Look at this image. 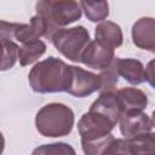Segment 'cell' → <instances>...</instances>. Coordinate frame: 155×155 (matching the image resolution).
<instances>
[{
    "instance_id": "cell-1",
    "label": "cell",
    "mask_w": 155,
    "mask_h": 155,
    "mask_svg": "<svg viewBox=\"0 0 155 155\" xmlns=\"http://www.w3.org/2000/svg\"><path fill=\"white\" fill-rule=\"evenodd\" d=\"M68 64L53 56L38 62L28 74L31 90L36 93L64 92Z\"/></svg>"
},
{
    "instance_id": "cell-2",
    "label": "cell",
    "mask_w": 155,
    "mask_h": 155,
    "mask_svg": "<svg viewBox=\"0 0 155 155\" xmlns=\"http://www.w3.org/2000/svg\"><path fill=\"white\" fill-rule=\"evenodd\" d=\"M39 15L46 25L45 38L51 41L53 33L81 18L80 4L74 0H40L35 5Z\"/></svg>"
},
{
    "instance_id": "cell-3",
    "label": "cell",
    "mask_w": 155,
    "mask_h": 155,
    "mask_svg": "<svg viewBox=\"0 0 155 155\" xmlns=\"http://www.w3.org/2000/svg\"><path fill=\"white\" fill-rule=\"evenodd\" d=\"M75 115L70 107L63 103H48L41 107L35 115L36 131L48 138L68 136L74 127Z\"/></svg>"
},
{
    "instance_id": "cell-4",
    "label": "cell",
    "mask_w": 155,
    "mask_h": 155,
    "mask_svg": "<svg viewBox=\"0 0 155 155\" xmlns=\"http://www.w3.org/2000/svg\"><path fill=\"white\" fill-rule=\"evenodd\" d=\"M90 41V33L84 25L58 29L51 38V42L56 50L74 63H80L81 54Z\"/></svg>"
},
{
    "instance_id": "cell-5",
    "label": "cell",
    "mask_w": 155,
    "mask_h": 155,
    "mask_svg": "<svg viewBox=\"0 0 155 155\" xmlns=\"http://www.w3.org/2000/svg\"><path fill=\"white\" fill-rule=\"evenodd\" d=\"M101 88V80L98 74L88 71L78 65H68L65 75L64 92L76 97L85 98Z\"/></svg>"
},
{
    "instance_id": "cell-6",
    "label": "cell",
    "mask_w": 155,
    "mask_h": 155,
    "mask_svg": "<svg viewBox=\"0 0 155 155\" xmlns=\"http://www.w3.org/2000/svg\"><path fill=\"white\" fill-rule=\"evenodd\" d=\"M115 125L105 116L94 111L85 113L78 121V131L84 142L97 140L111 133Z\"/></svg>"
},
{
    "instance_id": "cell-7",
    "label": "cell",
    "mask_w": 155,
    "mask_h": 155,
    "mask_svg": "<svg viewBox=\"0 0 155 155\" xmlns=\"http://www.w3.org/2000/svg\"><path fill=\"white\" fill-rule=\"evenodd\" d=\"M119 125L124 139H128L139 134L153 132L154 120L153 116L144 111H131L121 114Z\"/></svg>"
},
{
    "instance_id": "cell-8",
    "label": "cell",
    "mask_w": 155,
    "mask_h": 155,
    "mask_svg": "<svg viewBox=\"0 0 155 155\" xmlns=\"http://www.w3.org/2000/svg\"><path fill=\"white\" fill-rule=\"evenodd\" d=\"M114 58L115 52L113 48L101 44L97 40H92L82 52L80 62L88 68L102 71L113 63Z\"/></svg>"
},
{
    "instance_id": "cell-9",
    "label": "cell",
    "mask_w": 155,
    "mask_h": 155,
    "mask_svg": "<svg viewBox=\"0 0 155 155\" xmlns=\"http://www.w3.org/2000/svg\"><path fill=\"white\" fill-rule=\"evenodd\" d=\"M132 41L142 50L155 52V19L153 17H142L132 25Z\"/></svg>"
},
{
    "instance_id": "cell-10",
    "label": "cell",
    "mask_w": 155,
    "mask_h": 155,
    "mask_svg": "<svg viewBox=\"0 0 155 155\" xmlns=\"http://www.w3.org/2000/svg\"><path fill=\"white\" fill-rule=\"evenodd\" d=\"M121 114L144 111L148 107V96L137 87H124L115 92Z\"/></svg>"
},
{
    "instance_id": "cell-11",
    "label": "cell",
    "mask_w": 155,
    "mask_h": 155,
    "mask_svg": "<svg viewBox=\"0 0 155 155\" xmlns=\"http://www.w3.org/2000/svg\"><path fill=\"white\" fill-rule=\"evenodd\" d=\"M119 76L124 78L132 85H140L145 82V68L143 63L134 58H115L114 59Z\"/></svg>"
},
{
    "instance_id": "cell-12",
    "label": "cell",
    "mask_w": 155,
    "mask_h": 155,
    "mask_svg": "<svg viewBox=\"0 0 155 155\" xmlns=\"http://www.w3.org/2000/svg\"><path fill=\"white\" fill-rule=\"evenodd\" d=\"M90 111H94L97 114H101L109 119L115 126L119 124L121 111L116 101L115 92H102L99 93V97L91 104Z\"/></svg>"
},
{
    "instance_id": "cell-13",
    "label": "cell",
    "mask_w": 155,
    "mask_h": 155,
    "mask_svg": "<svg viewBox=\"0 0 155 155\" xmlns=\"http://www.w3.org/2000/svg\"><path fill=\"white\" fill-rule=\"evenodd\" d=\"M96 40L101 44L115 50L120 47L124 42V34L121 27L111 21H103L101 22L94 30Z\"/></svg>"
},
{
    "instance_id": "cell-14",
    "label": "cell",
    "mask_w": 155,
    "mask_h": 155,
    "mask_svg": "<svg viewBox=\"0 0 155 155\" xmlns=\"http://www.w3.org/2000/svg\"><path fill=\"white\" fill-rule=\"evenodd\" d=\"M46 34V25L44 19L35 15L30 18L29 23H19L16 31H15V39L22 44L33 41V40H40L41 36H45Z\"/></svg>"
},
{
    "instance_id": "cell-15",
    "label": "cell",
    "mask_w": 155,
    "mask_h": 155,
    "mask_svg": "<svg viewBox=\"0 0 155 155\" xmlns=\"http://www.w3.org/2000/svg\"><path fill=\"white\" fill-rule=\"evenodd\" d=\"M154 132L139 134L125 139L126 148L130 155H155Z\"/></svg>"
},
{
    "instance_id": "cell-16",
    "label": "cell",
    "mask_w": 155,
    "mask_h": 155,
    "mask_svg": "<svg viewBox=\"0 0 155 155\" xmlns=\"http://www.w3.org/2000/svg\"><path fill=\"white\" fill-rule=\"evenodd\" d=\"M46 44L42 40H33L24 42L18 48V58L17 61L22 67H27L36 62L45 52H46Z\"/></svg>"
},
{
    "instance_id": "cell-17",
    "label": "cell",
    "mask_w": 155,
    "mask_h": 155,
    "mask_svg": "<svg viewBox=\"0 0 155 155\" xmlns=\"http://www.w3.org/2000/svg\"><path fill=\"white\" fill-rule=\"evenodd\" d=\"M81 11L85 12V16L91 22H103L109 16V4L104 0L97 1H86L82 0L79 2Z\"/></svg>"
},
{
    "instance_id": "cell-18",
    "label": "cell",
    "mask_w": 155,
    "mask_h": 155,
    "mask_svg": "<svg viewBox=\"0 0 155 155\" xmlns=\"http://www.w3.org/2000/svg\"><path fill=\"white\" fill-rule=\"evenodd\" d=\"M18 48L13 40L0 38V71L13 68L18 58Z\"/></svg>"
},
{
    "instance_id": "cell-19",
    "label": "cell",
    "mask_w": 155,
    "mask_h": 155,
    "mask_svg": "<svg viewBox=\"0 0 155 155\" xmlns=\"http://www.w3.org/2000/svg\"><path fill=\"white\" fill-rule=\"evenodd\" d=\"M31 155H78L75 149L64 142H56L50 144H42L35 148Z\"/></svg>"
},
{
    "instance_id": "cell-20",
    "label": "cell",
    "mask_w": 155,
    "mask_h": 155,
    "mask_svg": "<svg viewBox=\"0 0 155 155\" xmlns=\"http://www.w3.org/2000/svg\"><path fill=\"white\" fill-rule=\"evenodd\" d=\"M114 139L115 137L110 133L109 136L97 140H91V142L81 140V149L85 155H104L107 149L114 142Z\"/></svg>"
},
{
    "instance_id": "cell-21",
    "label": "cell",
    "mask_w": 155,
    "mask_h": 155,
    "mask_svg": "<svg viewBox=\"0 0 155 155\" xmlns=\"http://www.w3.org/2000/svg\"><path fill=\"white\" fill-rule=\"evenodd\" d=\"M98 76H99V80H101L99 93H102V92H114V88H115V86L117 85V81H119V74L116 71L114 61L107 69L102 70L98 74Z\"/></svg>"
},
{
    "instance_id": "cell-22",
    "label": "cell",
    "mask_w": 155,
    "mask_h": 155,
    "mask_svg": "<svg viewBox=\"0 0 155 155\" xmlns=\"http://www.w3.org/2000/svg\"><path fill=\"white\" fill-rule=\"evenodd\" d=\"M104 155H130L124 138H115Z\"/></svg>"
},
{
    "instance_id": "cell-23",
    "label": "cell",
    "mask_w": 155,
    "mask_h": 155,
    "mask_svg": "<svg viewBox=\"0 0 155 155\" xmlns=\"http://www.w3.org/2000/svg\"><path fill=\"white\" fill-rule=\"evenodd\" d=\"M153 65H154V61H150L149 63H148V65L145 67V81H148L149 84H150V86H154V68H153Z\"/></svg>"
},
{
    "instance_id": "cell-24",
    "label": "cell",
    "mask_w": 155,
    "mask_h": 155,
    "mask_svg": "<svg viewBox=\"0 0 155 155\" xmlns=\"http://www.w3.org/2000/svg\"><path fill=\"white\" fill-rule=\"evenodd\" d=\"M4 149H5V138H4V134L0 132V155H2Z\"/></svg>"
}]
</instances>
